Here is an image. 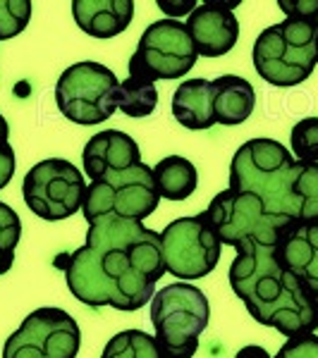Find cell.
<instances>
[{
  "label": "cell",
  "instance_id": "29",
  "mask_svg": "<svg viewBox=\"0 0 318 358\" xmlns=\"http://www.w3.org/2000/svg\"><path fill=\"white\" fill-rule=\"evenodd\" d=\"M235 358H270V354L263 349V346L249 344V346H242V349L235 354Z\"/></svg>",
  "mask_w": 318,
  "mask_h": 358
},
{
  "label": "cell",
  "instance_id": "27",
  "mask_svg": "<svg viewBox=\"0 0 318 358\" xmlns=\"http://www.w3.org/2000/svg\"><path fill=\"white\" fill-rule=\"evenodd\" d=\"M10 127L8 120L0 115V189H5L10 182H13L15 175V151L10 146Z\"/></svg>",
  "mask_w": 318,
  "mask_h": 358
},
{
  "label": "cell",
  "instance_id": "3",
  "mask_svg": "<svg viewBox=\"0 0 318 358\" xmlns=\"http://www.w3.org/2000/svg\"><path fill=\"white\" fill-rule=\"evenodd\" d=\"M294 160L275 138H251L242 143L230 163L228 189L233 192L254 194L263 203L265 213L280 220H297L292 199ZM299 222V220H297Z\"/></svg>",
  "mask_w": 318,
  "mask_h": 358
},
{
  "label": "cell",
  "instance_id": "21",
  "mask_svg": "<svg viewBox=\"0 0 318 358\" xmlns=\"http://www.w3.org/2000/svg\"><path fill=\"white\" fill-rule=\"evenodd\" d=\"M158 106V89L153 82L141 77H127L118 89V110L127 117H148Z\"/></svg>",
  "mask_w": 318,
  "mask_h": 358
},
{
  "label": "cell",
  "instance_id": "7",
  "mask_svg": "<svg viewBox=\"0 0 318 358\" xmlns=\"http://www.w3.org/2000/svg\"><path fill=\"white\" fill-rule=\"evenodd\" d=\"M160 196L153 184V167L139 163L123 172H108L96 182H89L82 203L86 222L115 215L125 220H146L158 208Z\"/></svg>",
  "mask_w": 318,
  "mask_h": 358
},
{
  "label": "cell",
  "instance_id": "2",
  "mask_svg": "<svg viewBox=\"0 0 318 358\" xmlns=\"http://www.w3.org/2000/svg\"><path fill=\"white\" fill-rule=\"evenodd\" d=\"M228 280L261 325L273 327L287 339L318 330V299L280 263L275 244L249 241L237 248Z\"/></svg>",
  "mask_w": 318,
  "mask_h": 358
},
{
  "label": "cell",
  "instance_id": "14",
  "mask_svg": "<svg viewBox=\"0 0 318 358\" xmlns=\"http://www.w3.org/2000/svg\"><path fill=\"white\" fill-rule=\"evenodd\" d=\"M280 263L318 299V222H290L275 244Z\"/></svg>",
  "mask_w": 318,
  "mask_h": 358
},
{
  "label": "cell",
  "instance_id": "22",
  "mask_svg": "<svg viewBox=\"0 0 318 358\" xmlns=\"http://www.w3.org/2000/svg\"><path fill=\"white\" fill-rule=\"evenodd\" d=\"M101 358H163V356H160L151 334L141 330H125L115 334L111 342L106 344Z\"/></svg>",
  "mask_w": 318,
  "mask_h": 358
},
{
  "label": "cell",
  "instance_id": "15",
  "mask_svg": "<svg viewBox=\"0 0 318 358\" xmlns=\"http://www.w3.org/2000/svg\"><path fill=\"white\" fill-rule=\"evenodd\" d=\"M84 172L91 182L108 172H123L141 163V151L130 134L120 129H103L86 141L82 153Z\"/></svg>",
  "mask_w": 318,
  "mask_h": 358
},
{
  "label": "cell",
  "instance_id": "6",
  "mask_svg": "<svg viewBox=\"0 0 318 358\" xmlns=\"http://www.w3.org/2000/svg\"><path fill=\"white\" fill-rule=\"evenodd\" d=\"M120 79L111 67L86 60L67 67L55 84V103L69 122L79 127L101 124L118 110Z\"/></svg>",
  "mask_w": 318,
  "mask_h": 358
},
{
  "label": "cell",
  "instance_id": "19",
  "mask_svg": "<svg viewBox=\"0 0 318 358\" xmlns=\"http://www.w3.org/2000/svg\"><path fill=\"white\" fill-rule=\"evenodd\" d=\"M153 184L160 199L187 201L196 192L199 172L182 155H167V158L153 165Z\"/></svg>",
  "mask_w": 318,
  "mask_h": 358
},
{
  "label": "cell",
  "instance_id": "11",
  "mask_svg": "<svg viewBox=\"0 0 318 358\" xmlns=\"http://www.w3.org/2000/svg\"><path fill=\"white\" fill-rule=\"evenodd\" d=\"M82 346L79 325L62 308H36L10 334L3 358H77Z\"/></svg>",
  "mask_w": 318,
  "mask_h": 358
},
{
  "label": "cell",
  "instance_id": "1",
  "mask_svg": "<svg viewBox=\"0 0 318 358\" xmlns=\"http://www.w3.org/2000/svg\"><path fill=\"white\" fill-rule=\"evenodd\" d=\"M53 265L65 273L77 301L91 308L113 306L123 313L151 303L155 285L167 273L160 232L115 215L91 222L84 246L57 253Z\"/></svg>",
  "mask_w": 318,
  "mask_h": 358
},
{
  "label": "cell",
  "instance_id": "10",
  "mask_svg": "<svg viewBox=\"0 0 318 358\" xmlns=\"http://www.w3.org/2000/svg\"><path fill=\"white\" fill-rule=\"evenodd\" d=\"M194 41L187 24L177 20H158L144 29L137 50L130 57V74L148 82L180 79L196 65Z\"/></svg>",
  "mask_w": 318,
  "mask_h": 358
},
{
  "label": "cell",
  "instance_id": "26",
  "mask_svg": "<svg viewBox=\"0 0 318 358\" xmlns=\"http://www.w3.org/2000/svg\"><path fill=\"white\" fill-rule=\"evenodd\" d=\"M273 358H318V334L290 337Z\"/></svg>",
  "mask_w": 318,
  "mask_h": 358
},
{
  "label": "cell",
  "instance_id": "16",
  "mask_svg": "<svg viewBox=\"0 0 318 358\" xmlns=\"http://www.w3.org/2000/svg\"><path fill=\"white\" fill-rule=\"evenodd\" d=\"M72 17L84 34L94 38H113L134 20L132 0H72Z\"/></svg>",
  "mask_w": 318,
  "mask_h": 358
},
{
  "label": "cell",
  "instance_id": "25",
  "mask_svg": "<svg viewBox=\"0 0 318 358\" xmlns=\"http://www.w3.org/2000/svg\"><path fill=\"white\" fill-rule=\"evenodd\" d=\"M32 0H0V41L15 38L32 20Z\"/></svg>",
  "mask_w": 318,
  "mask_h": 358
},
{
  "label": "cell",
  "instance_id": "17",
  "mask_svg": "<svg viewBox=\"0 0 318 358\" xmlns=\"http://www.w3.org/2000/svg\"><path fill=\"white\" fill-rule=\"evenodd\" d=\"M254 106H256V94L254 86L244 77L237 74H223L213 79V113H216V124L237 127L251 117Z\"/></svg>",
  "mask_w": 318,
  "mask_h": 358
},
{
  "label": "cell",
  "instance_id": "24",
  "mask_svg": "<svg viewBox=\"0 0 318 358\" xmlns=\"http://www.w3.org/2000/svg\"><path fill=\"white\" fill-rule=\"evenodd\" d=\"M292 155L299 163H318V117H304L292 127Z\"/></svg>",
  "mask_w": 318,
  "mask_h": 358
},
{
  "label": "cell",
  "instance_id": "12",
  "mask_svg": "<svg viewBox=\"0 0 318 358\" xmlns=\"http://www.w3.org/2000/svg\"><path fill=\"white\" fill-rule=\"evenodd\" d=\"M165 270L182 282L201 280L216 270L221 261V239L206 222L204 213L172 220L160 232Z\"/></svg>",
  "mask_w": 318,
  "mask_h": 358
},
{
  "label": "cell",
  "instance_id": "4",
  "mask_svg": "<svg viewBox=\"0 0 318 358\" xmlns=\"http://www.w3.org/2000/svg\"><path fill=\"white\" fill-rule=\"evenodd\" d=\"M256 74L277 89L297 86L318 65V20L287 17L258 34L251 50Z\"/></svg>",
  "mask_w": 318,
  "mask_h": 358
},
{
  "label": "cell",
  "instance_id": "18",
  "mask_svg": "<svg viewBox=\"0 0 318 358\" xmlns=\"http://www.w3.org/2000/svg\"><path fill=\"white\" fill-rule=\"evenodd\" d=\"M172 117L187 129H208L216 124L213 113V82L208 79H187L172 94Z\"/></svg>",
  "mask_w": 318,
  "mask_h": 358
},
{
  "label": "cell",
  "instance_id": "8",
  "mask_svg": "<svg viewBox=\"0 0 318 358\" xmlns=\"http://www.w3.org/2000/svg\"><path fill=\"white\" fill-rule=\"evenodd\" d=\"M204 217L221 239V244L235 248H242L249 241L277 244L282 229L294 222L268 215L263 203L254 194L233 192V189H225L213 196V201L204 210Z\"/></svg>",
  "mask_w": 318,
  "mask_h": 358
},
{
  "label": "cell",
  "instance_id": "20",
  "mask_svg": "<svg viewBox=\"0 0 318 358\" xmlns=\"http://www.w3.org/2000/svg\"><path fill=\"white\" fill-rule=\"evenodd\" d=\"M292 199L299 222H318V163H299L297 160Z\"/></svg>",
  "mask_w": 318,
  "mask_h": 358
},
{
  "label": "cell",
  "instance_id": "28",
  "mask_svg": "<svg viewBox=\"0 0 318 358\" xmlns=\"http://www.w3.org/2000/svg\"><path fill=\"white\" fill-rule=\"evenodd\" d=\"M158 5H160V8H163V13L172 15V17H177V15L189 13V10L194 8V0H184V3H180V5H175V3H165V0H160Z\"/></svg>",
  "mask_w": 318,
  "mask_h": 358
},
{
  "label": "cell",
  "instance_id": "13",
  "mask_svg": "<svg viewBox=\"0 0 318 358\" xmlns=\"http://www.w3.org/2000/svg\"><path fill=\"white\" fill-rule=\"evenodd\" d=\"M187 31L194 41V48L204 57L228 55L240 38V22L230 5L204 3L189 13Z\"/></svg>",
  "mask_w": 318,
  "mask_h": 358
},
{
  "label": "cell",
  "instance_id": "5",
  "mask_svg": "<svg viewBox=\"0 0 318 358\" xmlns=\"http://www.w3.org/2000/svg\"><path fill=\"white\" fill-rule=\"evenodd\" d=\"M208 320V299L189 282L167 285L151 299L153 339L163 358H192Z\"/></svg>",
  "mask_w": 318,
  "mask_h": 358
},
{
  "label": "cell",
  "instance_id": "23",
  "mask_svg": "<svg viewBox=\"0 0 318 358\" xmlns=\"http://www.w3.org/2000/svg\"><path fill=\"white\" fill-rule=\"evenodd\" d=\"M22 236V220L8 203L0 201V275H5L15 263V251Z\"/></svg>",
  "mask_w": 318,
  "mask_h": 358
},
{
  "label": "cell",
  "instance_id": "9",
  "mask_svg": "<svg viewBox=\"0 0 318 358\" xmlns=\"http://www.w3.org/2000/svg\"><path fill=\"white\" fill-rule=\"evenodd\" d=\"M86 187L84 175L69 160H41L25 175L22 196L29 210L46 222H57L82 210Z\"/></svg>",
  "mask_w": 318,
  "mask_h": 358
}]
</instances>
